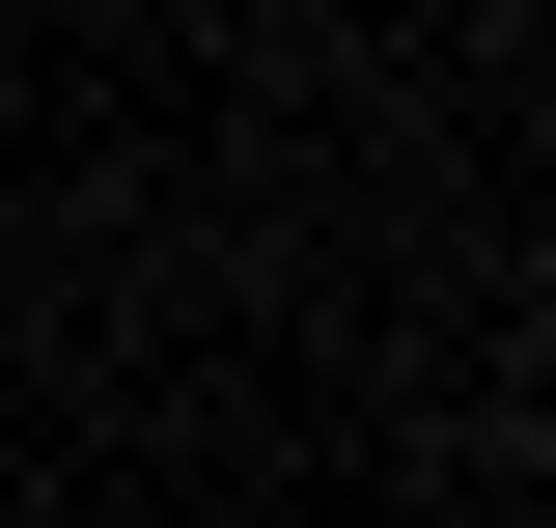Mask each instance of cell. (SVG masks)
Instances as JSON below:
<instances>
[{
  "label": "cell",
  "mask_w": 556,
  "mask_h": 528,
  "mask_svg": "<svg viewBox=\"0 0 556 528\" xmlns=\"http://www.w3.org/2000/svg\"><path fill=\"white\" fill-rule=\"evenodd\" d=\"M529 445H556V390H529Z\"/></svg>",
  "instance_id": "obj_1"
}]
</instances>
